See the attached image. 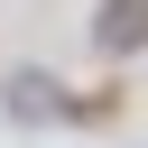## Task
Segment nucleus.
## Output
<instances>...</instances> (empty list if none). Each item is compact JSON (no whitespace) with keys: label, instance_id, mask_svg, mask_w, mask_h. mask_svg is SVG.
Wrapping results in <instances>:
<instances>
[{"label":"nucleus","instance_id":"f257e3e1","mask_svg":"<svg viewBox=\"0 0 148 148\" xmlns=\"http://www.w3.org/2000/svg\"><path fill=\"white\" fill-rule=\"evenodd\" d=\"M92 46L120 65V56H139L148 46V0H92Z\"/></svg>","mask_w":148,"mask_h":148},{"label":"nucleus","instance_id":"f03ea898","mask_svg":"<svg viewBox=\"0 0 148 148\" xmlns=\"http://www.w3.org/2000/svg\"><path fill=\"white\" fill-rule=\"evenodd\" d=\"M0 92H9V111H18V120H74V92H65L56 74H37V65H18Z\"/></svg>","mask_w":148,"mask_h":148}]
</instances>
